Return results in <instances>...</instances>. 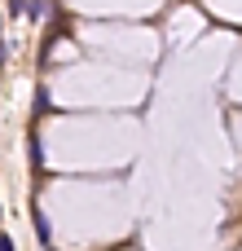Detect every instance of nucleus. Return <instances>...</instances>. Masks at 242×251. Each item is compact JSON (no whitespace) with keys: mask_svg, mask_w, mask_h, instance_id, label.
Here are the masks:
<instances>
[{"mask_svg":"<svg viewBox=\"0 0 242 251\" xmlns=\"http://www.w3.org/2000/svg\"><path fill=\"white\" fill-rule=\"evenodd\" d=\"M31 216H35V229H40V247L48 251V247H53V238H48V225H44V216H40V212H31Z\"/></svg>","mask_w":242,"mask_h":251,"instance_id":"1","label":"nucleus"},{"mask_svg":"<svg viewBox=\"0 0 242 251\" xmlns=\"http://www.w3.org/2000/svg\"><path fill=\"white\" fill-rule=\"evenodd\" d=\"M26 18H31V22L44 18V0H31V4H26Z\"/></svg>","mask_w":242,"mask_h":251,"instance_id":"2","label":"nucleus"},{"mask_svg":"<svg viewBox=\"0 0 242 251\" xmlns=\"http://www.w3.org/2000/svg\"><path fill=\"white\" fill-rule=\"evenodd\" d=\"M0 251H18V247H13V238H9V234H0Z\"/></svg>","mask_w":242,"mask_h":251,"instance_id":"3","label":"nucleus"},{"mask_svg":"<svg viewBox=\"0 0 242 251\" xmlns=\"http://www.w3.org/2000/svg\"><path fill=\"white\" fill-rule=\"evenodd\" d=\"M9 62V49H4V35H0V66Z\"/></svg>","mask_w":242,"mask_h":251,"instance_id":"4","label":"nucleus"},{"mask_svg":"<svg viewBox=\"0 0 242 251\" xmlns=\"http://www.w3.org/2000/svg\"><path fill=\"white\" fill-rule=\"evenodd\" d=\"M0 216H4V212H0Z\"/></svg>","mask_w":242,"mask_h":251,"instance_id":"5","label":"nucleus"},{"mask_svg":"<svg viewBox=\"0 0 242 251\" xmlns=\"http://www.w3.org/2000/svg\"><path fill=\"white\" fill-rule=\"evenodd\" d=\"M0 35H4V31H0Z\"/></svg>","mask_w":242,"mask_h":251,"instance_id":"6","label":"nucleus"}]
</instances>
